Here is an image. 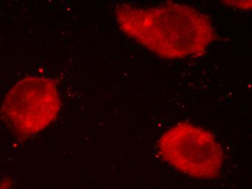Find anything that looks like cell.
<instances>
[{"mask_svg": "<svg viewBox=\"0 0 252 189\" xmlns=\"http://www.w3.org/2000/svg\"><path fill=\"white\" fill-rule=\"evenodd\" d=\"M13 181L11 178H4L0 181V189H11Z\"/></svg>", "mask_w": 252, "mask_h": 189, "instance_id": "cell-4", "label": "cell"}, {"mask_svg": "<svg viewBox=\"0 0 252 189\" xmlns=\"http://www.w3.org/2000/svg\"><path fill=\"white\" fill-rule=\"evenodd\" d=\"M116 18L126 35L162 58L201 54L215 38L208 17L184 4L141 7L121 4Z\"/></svg>", "mask_w": 252, "mask_h": 189, "instance_id": "cell-1", "label": "cell"}, {"mask_svg": "<svg viewBox=\"0 0 252 189\" xmlns=\"http://www.w3.org/2000/svg\"><path fill=\"white\" fill-rule=\"evenodd\" d=\"M158 149L166 162L193 178L213 179L222 170L223 155L214 135L189 123H180L167 130Z\"/></svg>", "mask_w": 252, "mask_h": 189, "instance_id": "cell-2", "label": "cell"}, {"mask_svg": "<svg viewBox=\"0 0 252 189\" xmlns=\"http://www.w3.org/2000/svg\"><path fill=\"white\" fill-rule=\"evenodd\" d=\"M60 107L55 83L32 76L18 81L10 89L3 101L1 113L17 133L31 135L52 124Z\"/></svg>", "mask_w": 252, "mask_h": 189, "instance_id": "cell-3", "label": "cell"}]
</instances>
